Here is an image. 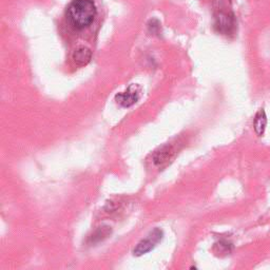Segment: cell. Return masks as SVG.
<instances>
[{"label":"cell","mask_w":270,"mask_h":270,"mask_svg":"<svg viewBox=\"0 0 270 270\" xmlns=\"http://www.w3.org/2000/svg\"><path fill=\"white\" fill-rule=\"evenodd\" d=\"M97 14L92 0H74L66 9V20L76 30H84L92 24Z\"/></svg>","instance_id":"obj_1"},{"label":"cell","mask_w":270,"mask_h":270,"mask_svg":"<svg viewBox=\"0 0 270 270\" xmlns=\"http://www.w3.org/2000/svg\"><path fill=\"white\" fill-rule=\"evenodd\" d=\"M163 238V232L160 229H154L147 239L141 241L134 248V255H143L151 251L157 243H160Z\"/></svg>","instance_id":"obj_2"},{"label":"cell","mask_w":270,"mask_h":270,"mask_svg":"<svg viewBox=\"0 0 270 270\" xmlns=\"http://www.w3.org/2000/svg\"><path fill=\"white\" fill-rule=\"evenodd\" d=\"M141 95V90L138 86H130L125 92L118 93L115 96V100L117 101V104H119L122 107H131L139 100Z\"/></svg>","instance_id":"obj_3"},{"label":"cell","mask_w":270,"mask_h":270,"mask_svg":"<svg viewBox=\"0 0 270 270\" xmlns=\"http://www.w3.org/2000/svg\"><path fill=\"white\" fill-rule=\"evenodd\" d=\"M215 27L220 33L224 34V35H229V34H232L234 32L235 29L234 18L228 13L220 12L216 17Z\"/></svg>","instance_id":"obj_4"},{"label":"cell","mask_w":270,"mask_h":270,"mask_svg":"<svg viewBox=\"0 0 270 270\" xmlns=\"http://www.w3.org/2000/svg\"><path fill=\"white\" fill-rule=\"evenodd\" d=\"M92 58V52L87 47L77 48L72 55V59L78 66L87 65Z\"/></svg>","instance_id":"obj_5"},{"label":"cell","mask_w":270,"mask_h":270,"mask_svg":"<svg viewBox=\"0 0 270 270\" xmlns=\"http://www.w3.org/2000/svg\"><path fill=\"white\" fill-rule=\"evenodd\" d=\"M174 154V150L169 147V146H165V147L161 148L159 151H156L153 155V163L156 166H163L164 164L168 163L169 160H171L172 155Z\"/></svg>","instance_id":"obj_6"},{"label":"cell","mask_w":270,"mask_h":270,"mask_svg":"<svg viewBox=\"0 0 270 270\" xmlns=\"http://www.w3.org/2000/svg\"><path fill=\"white\" fill-rule=\"evenodd\" d=\"M267 126V116L265 111L261 109L257 112L255 118H254V131L258 135V137H262L265 132Z\"/></svg>","instance_id":"obj_7"},{"label":"cell","mask_w":270,"mask_h":270,"mask_svg":"<svg viewBox=\"0 0 270 270\" xmlns=\"http://www.w3.org/2000/svg\"><path fill=\"white\" fill-rule=\"evenodd\" d=\"M110 232H111V229H109V227H100V229L95 231V233L92 235V241L103 240L107 238Z\"/></svg>","instance_id":"obj_8"}]
</instances>
